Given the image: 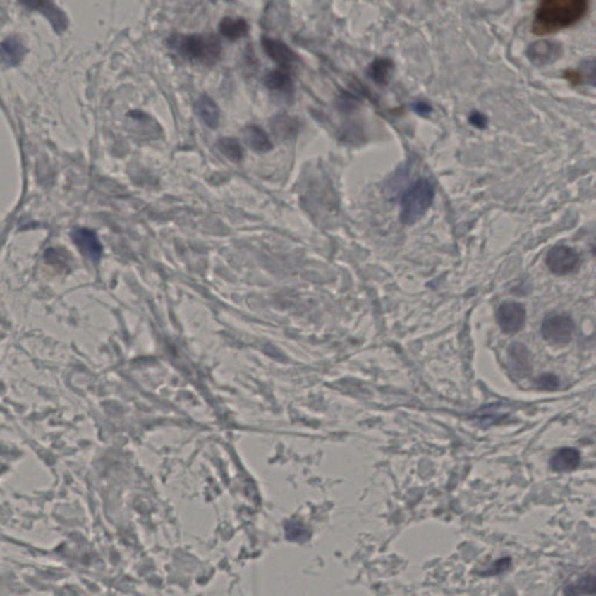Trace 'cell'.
<instances>
[{
	"mask_svg": "<svg viewBox=\"0 0 596 596\" xmlns=\"http://www.w3.org/2000/svg\"><path fill=\"white\" fill-rule=\"evenodd\" d=\"M263 82H264V85L272 91L286 92V94H291L293 91V78L290 75V71L282 69V68L269 71L264 76Z\"/></svg>",
	"mask_w": 596,
	"mask_h": 596,
	"instance_id": "18",
	"label": "cell"
},
{
	"mask_svg": "<svg viewBox=\"0 0 596 596\" xmlns=\"http://www.w3.org/2000/svg\"><path fill=\"white\" fill-rule=\"evenodd\" d=\"M20 3L28 10L39 11L44 14L57 33L67 30V16L51 0H20Z\"/></svg>",
	"mask_w": 596,
	"mask_h": 596,
	"instance_id": "9",
	"label": "cell"
},
{
	"mask_svg": "<svg viewBox=\"0 0 596 596\" xmlns=\"http://www.w3.org/2000/svg\"><path fill=\"white\" fill-rule=\"evenodd\" d=\"M217 147L220 153L224 154L232 162H240L243 160V147L236 138H221L217 142Z\"/></svg>",
	"mask_w": 596,
	"mask_h": 596,
	"instance_id": "20",
	"label": "cell"
},
{
	"mask_svg": "<svg viewBox=\"0 0 596 596\" xmlns=\"http://www.w3.org/2000/svg\"><path fill=\"white\" fill-rule=\"evenodd\" d=\"M592 252H593L594 255L596 257V241L594 243L593 247H592Z\"/></svg>",
	"mask_w": 596,
	"mask_h": 596,
	"instance_id": "27",
	"label": "cell"
},
{
	"mask_svg": "<svg viewBox=\"0 0 596 596\" xmlns=\"http://www.w3.org/2000/svg\"><path fill=\"white\" fill-rule=\"evenodd\" d=\"M25 53L24 44L16 37H7L1 44V60L6 67H17Z\"/></svg>",
	"mask_w": 596,
	"mask_h": 596,
	"instance_id": "17",
	"label": "cell"
},
{
	"mask_svg": "<svg viewBox=\"0 0 596 596\" xmlns=\"http://www.w3.org/2000/svg\"><path fill=\"white\" fill-rule=\"evenodd\" d=\"M270 127L277 139L282 141L291 140L300 132L302 123L296 117L286 114H276L270 121Z\"/></svg>",
	"mask_w": 596,
	"mask_h": 596,
	"instance_id": "11",
	"label": "cell"
},
{
	"mask_svg": "<svg viewBox=\"0 0 596 596\" xmlns=\"http://www.w3.org/2000/svg\"><path fill=\"white\" fill-rule=\"evenodd\" d=\"M177 51L193 62L214 66L221 55V44L214 34H191L176 39Z\"/></svg>",
	"mask_w": 596,
	"mask_h": 596,
	"instance_id": "2",
	"label": "cell"
},
{
	"mask_svg": "<svg viewBox=\"0 0 596 596\" xmlns=\"http://www.w3.org/2000/svg\"><path fill=\"white\" fill-rule=\"evenodd\" d=\"M587 11L588 0H540L533 18V34L544 37L570 28L583 20Z\"/></svg>",
	"mask_w": 596,
	"mask_h": 596,
	"instance_id": "1",
	"label": "cell"
},
{
	"mask_svg": "<svg viewBox=\"0 0 596 596\" xmlns=\"http://www.w3.org/2000/svg\"><path fill=\"white\" fill-rule=\"evenodd\" d=\"M434 200V187L427 178L413 182L401 200V219L406 225H413L427 214Z\"/></svg>",
	"mask_w": 596,
	"mask_h": 596,
	"instance_id": "3",
	"label": "cell"
},
{
	"mask_svg": "<svg viewBox=\"0 0 596 596\" xmlns=\"http://www.w3.org/2000/svg\"><path fill=\"white\" fill-rule=\"evenodd\" d=\"M243 137L247 145L257 153H267L273 148L268 134L257 125H248L243 130Z\"/></svg>",
	"mask_w": 596,
	"mask_h": 596,
	"instance_id": "14",
	"label": "cell"
},
{
	"mask_svg": "<svg viewBox=\"0 0 596 596\" xmlns=\"http://www.w3.org/2000/svg\"><path fill=\"white\" fill-rule=\"evenodd\" d=\"M525 320V308L517 302H504L497 309V324L506 334L520 332L523 329Z\"/></svg>",
	"mask_w": 596,
	"mask_h": 596,
	"instance_id": "5",
	"label": "cell"
},
{
	"mask_svg": "<svg viewBox=\"0 0 596 596\" xmlns=\"http://www.w3.org/2000/svg\"><path fill=\"white\" fill-rule=\"evenodd\" d=\"M195 111L197 116L207 127L217 128L219 126L220 110L212 98L209 95H202L195 104Z\"/></svg>",
	"mask_w": 596,
	"mask_h": 596,
	"instance_id": "13",
	"label": "cell"
},
{
	"mask_svg": "<svg viewBox=\"0 0 596 596\" xmlns=\"http://www.w3.org/2000/svg\"><path fill=\"white\" fill-rule=\"evenodd\" d=\"M537 383L543 389H556L559 386V379L553 374H545L537 380Z\"/></svg>",
	"mask_w": 596,
	"mask_h": 596,
	"instance_id": "23",
	"label": "cell"
},
{
	"mask_svg": "<svg viewBox=\"0 0 596 596\" xmlns=\"http://www.w3.org/2000/svg\"><path fill=\"white\" fill-rule=\"evenodd\" d=\"M566 77L573 84L586 83L596 87V59L583 61L579 68L568 71Z\"/></svg>",
	"mask_w": 596,
	"mask_h": 596,
	"instance_id": "19",
	"label": "cell"
},
{
	"mask_svg": "<svg viewBox=\"0 0 596 596\" xmlns=\"http://www.w3.org/2000/svg\"><path fill=\"white\" fill-rule=\"evenodd\" d=\"M566 593L572 594H596V576H586L580 579L578 583L567 587Z\"/></svg>",
	"mask_w": 596,
	"mask_h": 596,
	"instance_id": "22",
	"label": "cell"
},
{
	"mask_svg": "<svg viewBox=\"0 0 596 596\" xmlns=\"http://www.w3.org/2000/svg\"><path fill=\"white\" fill-rule=\"evenodd\" d=\"M71 237L80 253L92 262L99 260L103 255V246L95 231L87 227H75Z\"/></svg>",
	"mask_w": 596,
	"mask_h": 596,
	"instance_id": "8",
	"label": "cell"
},
{
	"mask_svg": "<svg viewBox=\"0 0 596 596\" xmlns=\"http://www.w3.org/2000/svg\"><path fill=\"white\" fill-rule=\"evenodd\" d=\"M545 262L549 272L556 275H566L576 269L579 263V254L571 247L554 246L549 250Z\"/></svg>",
	"mask_w": 596,
	"mask_h": 596,
	"instance_id": "6",
	"label": "cell"
},
{
	"mask_svg": "<svg viewBox=\"0 0 596 596\" xmlns=\"http://www.w3.org/2000/svg\"><path fill=\"white\" fill-rule=\"evenodd\" d=\"M394 69H395V64L393 61L387 57H379L370 64L367 73L375 83L387 85L391 80Z\"/></svg>",
	"mask_w": 596,
	"mask_h": 596,
	"instance_id": "16",
	"label": "cell"
},
{
	"mask_svg": "<svg viewBox=\"0 0 596 596\" xmlns=\"http://www.w3.org/2000/svg\"><path fill=\"white\" fill-rule=\"evenodd\" d=\"M574 329L576 325L568 315H551L543 320L540 332L549 343L565 345L572 340Z\"/></svg>",
	"mask_w": 596,
	"mask_h": 596,
	"instance_id": "4",
	"label": "cell"
},
{
	"mask_svg": "<svg viewBox=\"0 0 596 596\" xmlns=\"http://www.w3.org/2000/svg\"><path fill=\"white\" fill-rule=\"evenodd\" d=\"M219 32L227 40L237 41L246 37L250 26L243 18L225 17L220 21Z\"/></svg>",
	"mask_w": 596,
	"mask_h": 596,
	"instance_id": "15",
	"label": "cell"
},
{
	"mask_svg": "<svg viewBox=\"0 0 596 596\" xmlns=\"http://www.w3.org/2000/svg\"><path fill=\"white\" fill-rule=\"evenodd\" d=\"M561 55H563L561 44L556 41L547 40V39L535 41L526 49V56L530 62L537 67H544V66L554 63L557 60H559Z\"/></svg>",
	"mask_w": 596,
	"mask_h": 596,
	"instance_id": "7",
	"label": "cell"
},
{
	"mask_svg": "<svg viewBox=\"0 0 596 596\" xmlns=\"http://www.w3.org/2000/svg\"><path fill=\"white\" fill-rule=\"evenodd\" d=\"M261 44H262L264 53L268 55L270 60L274 61L282 69H286V71L291 69L295 61L297 60V56L296 54L290 49L288 44L268 37H263Z\"/></svg>",
	"mask_w": 596,
	"mask_h": 596,
	"instance_id": "10",
	"label": "cell"
},
{
	"mask_svg": "<svg viewBox=\"0 0 596 596\" xmlns=\"http://www.w3.org/2000/svg\"><path fill=\"white\" fill-rule=\"evenodd\" d=\"M581 463V454L574 447H563L557 451L549 460V466L554 472H571L578 468Z\"/></svg>",
	"mask_w": 596,
	"mask_h": 596,
	"instance_id": "12",
	"label": "cell"
},
{
	"mask_svg": "<svg viewBox=\"0 0 596 596\" xmlns=\"http://www.w3.org/2000/svg\"><path fill=\"white\" fill-rule=\"evenodd\" d=\"M413 109L417 114H420L422 117H427L432 114V107L431 104L427 103V100H416L413 103Z\"/></svg>",
	"mask_w": 596,
	"mask_h": 596,
	"instance_id": "25",
	"label": "cell"
},
{
	"mask_svg": "<svg viewBox=\"0 0 596 596\" xmlns=\"http://www.w3.org/2000/svg\"><path fill=\"white\" fill-rule=\"evenodd\" d=\"M510 359L513 361V366L522 372H528L530 370V353L522 343H513L509 348Z\"/></svg>",
	"mask_w": 596,
	"mask_h": 596,
	"instance_id": "21",
	"label": "cell"
},
{
	"mask_svg": "<svg viewBox=\"0 0 596 596\" xmlns=\"http://www.w3.org/2000/svg\"><path fill=\"white\" fill-rule=\"evenodd\" d=\"M468 121H470V125H473L479 130H485L488 125V119H487L486 116L481 112H478V111H474L470 114Z\"/></svg>",
	"mask_w": 596,
	"mask_h": 596,
	"instance_id": "24",
	"label": "cell"
},
{
	"mask_svg": "<svg viewBox=\"0 0 596 596\" xmlns=\"http://www.w3.org/2000/svg\"><path fill=\"white\" fill-rule=\"evenodd\" d=\"M339 109L343 111L353 110L354 107H357V99L351 95H343L340 97Z\"/></svg>",
	"mask_w": 596,
	"mask_h": 596,
	"instance_id": "26",
	"label": "cell"
}]
</instances>
